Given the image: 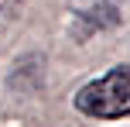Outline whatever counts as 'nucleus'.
<instances>
[{
    "label": "nucleus",
    "mask_w": 130,
    "mask_h": 127,
    "mask_svg": "<svg viewBox=\"0 0 130 127\" xmlns=\"http://www.w3.org/2000/svg\"><path fill=\"white\" fill-rule=\"evenodd\" d=\"M75 110L96 120L130 117V65H117L106 76L86 82L75 93Z\"/></svg>",
    "instance_id": "1"
}]
</instances>
